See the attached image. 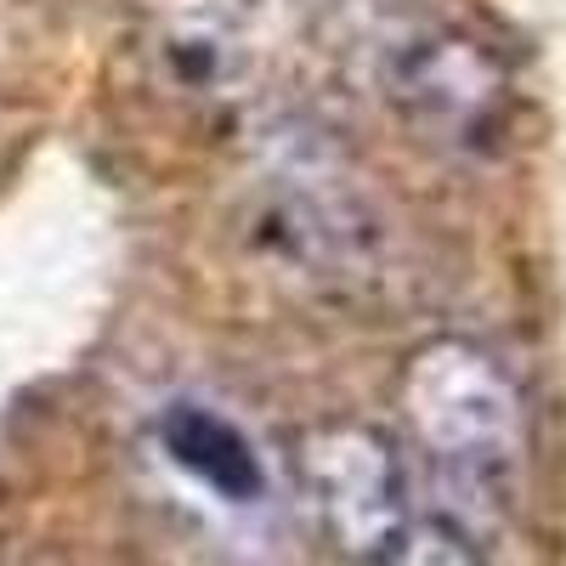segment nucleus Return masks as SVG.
I'll return each instance as SVG.
<instances>
[{"mask_svg":"<svg viewBox=\"0 0 566 566\" xmlns=\"http://www.w3.org/2000/svg\"><path fill=\"white\" fill-rule=\"evenodd\" d=\"M397 408L419 453L453 476H499L527 437V402L515 374L464 335H437L402 357Z\"/></svg>","mask_w":566,"mask_h":566,"instance_id":"1","label":"nucleus"},{"mask_svg":"<svg viewBox=\"0 0 566 566\" xmlns=\"http://www.w3.org/2000/svg\"><path fill=\"white\" fill-rule=\"evenodd\" d=\"M368 566H482V555L453 522H442V515H408L397 527V538Z\"/></svg>","mask_w":566,"mask_h":566,"instance_id":"5","label":"nucleus"},{"mask_svg":"<svg viewBox=\"0 0 566 566\" xmlns=\"http://www.w3.org/2000/svg\"><path fill=\"white\" fill-rule=\"evenodd\" d=\"M159 448H165V459L181 470L187 482H199L221 504H255L266 493L261 453L250 448V437L239 431V424L221 419L216 408H199V402L165 408Z\"/></svg>","mask_w":566,"mask_h":566,"instance_id":"4","label":"nucleus"},{"mask_svg":"<svg viewBox=\"0 0 566 566\" xmlns=\"http://www.w3.org/2000/svg\"><path fill=\"white\" fill-rule=\"evenodd\" d=\"M290 470L323 538L346 560H374L408 522L402 453L368 419H317L295 431Z\"/></svg>","mask_w":566,"mask_h":566,"instance_id":"2","label":"nucleus"},{"mask_svg":"<svg viewBox=\"0 0 566 566\" xmlns=\"http://www.w3.org/2000/svg\"><path fill=\"white\" fill-rule=\"evenodd\" d=\"M386 97L413 130L476 148L510 114V69L476 34L424 29L386 52Z\"/></svg>","mask_w":566,"mask_h":566,"instance_id":"3","label":"nucleus"}]
</instances>
